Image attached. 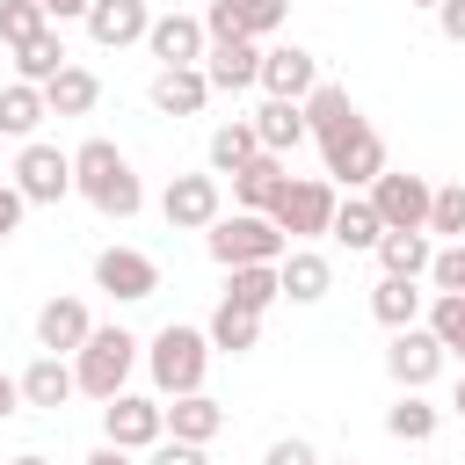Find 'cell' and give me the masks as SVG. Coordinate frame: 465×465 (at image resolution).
I'll return each mask as SVG.
<instances>
[{
  "instance_id": "6da1fadb",
  "label": "cell",
  "mask_w": 465,
  "mask_h": 465,
  "mask_svg": "<svg viewBox=\"0 0 465 465\" xmlns=\"http://www.w3.org/2000/svg\"><path fill=\"white\" fill-rule=\"evenodd\" d=\"M73 196H87L102 218H138L145 211V182H138V167L116 138L73 145Z\"/></svg>"
},
{
  "instance_id": "7a4b0ae2",
  "label": "cell",
  "mask_w": 465,
  "mask_h": 465,
  "mask_svg": "<svg viewBox=\"0 0 465 465\" xmlns=\"http://www.w3.org/2000/svg\"><path fill=\"white\" fill-rule=\"evenodd\" d=\"M211 334L203 327H182L167 320L153 341H145V371H153V392L160 400H182V392H203V371H211Z\"/></svg>"
},
{
  "instance_id": "3957f363",
  "label": "cell",
  "mask_w": 465,
  "mask_h": 465,
  "mask_svg": "<svg viewBox=\"0 0 465 465\" xmlns=\"http://www.w3.org/2000/svg\"><path fill=\"white\" fill-rule=\"evenodd\" d=\"M145 363V341L131 334V327H94L87 334V349L73 356V378H80V392L87 400H116V392H131V371Z\"/></svg>"
},
{
  "instance_id": "277c9868",
  "label": "cell",
  "mask_w": 465,
  "mask_h": 465,
  "mask_svg": "<svg viewBox=\"0 0 465 465\" xmlns=\"http://www.w3.org/2000/svg\"><path fill=\"white\" fill-rule=\"evenodd\" d=\"M203 247H211L218 269H262V262H283V254H291L283 225L262 218V211H232V218H218V225L203 232Z\"/></svg>"
},
{
  "instance_id": "5b68a950",
  "label": "cell",
  "mask_w": 465,
  "mask_h": 465,
  "mask_svg": "<svg viewBox=\"0 0 465 465\" xmlns=\"http://www.w3.org/2000/svg\"><path fill=\"white\" fill-rule=\"evenodd\" d=\"M334 211H341V189H334L327 174H291V189H283V203H276L269 218L283 225V240L312 247V240L334 232Z\"/></svg>"
},
{
  "instance_id": "8992f818",
  "label": "cell",
  "mask_w": 465,
  "mask_h": 465,
  "mask_svg": "<svg viewBox=\"0 0 465 465\" xmlns=\"http://www.w3.org/2000/svg\"><path fill=\"white\" fill-rule=\"evenodd\" d=\"M320 160H327V182H341V189H371V182L392 167V160H385V138H378L363 116H356L349 131H334V138L320 145Z\"/></svg>"
},
{
  "instance_id": "52a82bcc",
  "label": "cell",
  "mask_w": 465,
  "mask_h": 465,
  "mask_svg": "<svg viewBox=\"0 0 465 465\" xmlns=\"http://www.w3.org/2000/svg\"><path fill=\"white\" fill-rule=\"evenodd\" d=\"M363 196H371V211L385 218V232H429V203H436V182L385 167V174H378Z\"/></svg>"
},
{
  "instance_id": "ba28073f",
  "label": "cell",
  "mask_w": 465,
  "mask_h": 465,
  "mask_svg": "<svg viewBox=\"0 0 465 465\" xmlns=\"http://www.w3.org/2000/svg\"><path fill=\"white\" fill-rule=\"evenodd\" d=\"M167 436V400H153V392H116L109 407H102V443H116V450H153Z\"/></svg>"
},
{
  "instance_id": "9c48e42d",
  "label": "cell",
  "mask_w": 465,
  "mask_h": 465,
  "mask_svg": "<svg viewBox=\"0 0 465 465\" xmlns=\"http://www.w3.org/2000/svg\"><path fill=\"white\" fill-rule=\"evenodd\" d=\"M7 182L22 189V203H65V196H73V153L29 138V145L15 153V174H7Z\"/></svg>"
},
{
  "instance_id": "30bf717a",
  "label": "cell",
  "mask_w": 465,
  "mask_h": 465,
  "mask_svg": "<svg viewBox=\"0 0 465 465\" xmlns=\"http://www.w3.org/2000/svg\"><path fill=\"white\" fill-rule=\"evenodd\" d=\"M160 218H167L174 232H211V225L225 218V189H218V174H174V182L160 189Z\"/></svg>"
},
{
  "instance_id": "8fae6325",
  "label": "cell",
  "mask_w": 465,
  "mask_h": 465,
  "mask_svg": "<svg viewBox=\"0 0 465 465\" xmlns=\"http://www.w3.org/2000/svg\"><path fill=\"white\" fill-rule=\"evenodd\" d=\"M94 291H109L116 305H138V298L160 291V262L145 247H102L94 254Z\"/></svg>"
},
{
  "instance_id": "7c38bea8",
  "label": "cell",
  "mask_w": 465,
  "mask_h": 465,
  "mask_svg": "<svg viewBox=\"0 0 465 465\" xmlns=\"http://www.w3.org/2000/svg\"><path fill=\"white\" fill-rule=\"evenodd\" d=\"M291 22V0H211L203 7V36L211 44H225V36H276Z\"/></svg>"
},
{
  "instance_id": "4fadbf2b",
  "label": "cell",
  "mask_w": 465,
  "mask_h": 465,
  "mask_svg": "<svg viewBox=\"0 0 465 465\" xmlns=\"http://www.w3.org/2000/svg\"><path fill=\"white\" fill-rule=\"evenodd\" d=\"M385 371H392L400 392H429L436 371H443V341H436L429 327H400V334L385 341Z\"/></svg>"
},
{
  "instance_id": "5bb4252c",
  "label": "cell",
  "mask_w": 465,
  "mask_h": 465,
  "mask_svg": "<svg viewBox=\"0 0 465 465\" xmlns=\"http://www.w3.org/2000/svg\"><path fill=\"white\" fill-rule=\"evenodd\" d=\"M320 87V58L305 44H269L262 51V94L269 102H305Z\"/></svg>"
},
{
  "instance_id": "9a60e30c",
  "label": "cell",
  "mask_w": 465,
  "mask_h": 465,
  "mask_svg": "<svg viewBox=\"0 0 465 465\" xmlns=\"http://www.w3.org/2000/svg\"><path fill=\"white\" fill-rule=\"evenodd\" d=\"M145 51L160 58V73H174V65H203V51H211V36H203V15H153V29H145Z\"/></svg>"
},
{
  "instance_id": "2e32d148",
  "label": "cell",
  "mask_w": 465,
  "mask_h": 465,
  "mask_svg": "<svg viewBox=\"0 0 465 465\" xmlns=\"http://www.w3.org/2000/svg\"><path fill=\"white\" fill-rule=\"evenodd\" d=\"M203 80L211 94H240V87H262V44L254 36H225L203 51Z\"/></svg>"
},
{
  "instance_id": "e0dca14e",
  "label": "cell",
  "mask_w": 465,
  "mask_h": 465,
  "mask_svg": "<svg viewBox=\"0 0 465 465\" xmlns=\"http://www.w3.org/2000/svg\"><path fill=\"white\" fill-rule=\"evenodd\" d=\"M87 334H94V312L80 298H44V312H36V349L44 356H80Z\"/></svg>"
},
{
  "instance_id": "ac0fdd59",
  "label": "cell",
  "mask_w": 465,
  "mask_h": 465,
  "mask_svg": "<svg viewBox=\"0 0 465 465\" xmlns=\"http://www.w3.org/2000/svg\"><path fill=\"white\" fill-rule=\"evenodd\" d=\"M145 29H153V7H145V0H94V7H87V36H94L102 51L145 44Z\"/></svg>"
},
{
  "instance_id": "d6986e66",
  "label": "cell",
  "mask_w": 465,
  "mask_h": 465,
  "mask_svg": "<svg viewBox=\"0 0 465 465\" xmlns=\"http://www.w3.org/2000/svg\"><path fill=\"white\" fill-rule=\"evenodd\" d=\"M283 189H291V167H283L276 153H262V160H247V167L232 174V203H240V211H262V218L283 203Z\"/></svg>"
},
{
  "instance_id": "ffe728a7",
  "label": "cell",
  "mask_w": 465,
  "mask_h": 465,
  "mask_svg": "<svg viewBox=\"0 0 465 465\" xmlns=\"http://www.w3.org/2000/svg\"><path fill=\"white\" fill-rule=\"evenodd\" d=\"M276 276H283V298H291V305H320V298L334 291V262H327L320 247H291V254L276 262Z\"/></svg>"
},
{
  "instance_id": "44dd1931",
  "label": "cell",
  "mask_w": 465,
  "mask_h": 465,
  "mask_svg": "<svg viewBox=\"0 0 465 465\" xmlns=\"http://www.w3.org/2000/svg\"><path fill=\"white\" fill-rule=\"evenodd\" d=\"M145 102H153L160 116H196V109L211 102V80H203V65H174V73H153Z\"/></svg>"
},
{
  "instance_id": "7402d4cb",
  "label": "cell",
  "mask_w": 465,
  "mask_h": 465,
  "mask_svg": "<svg viewBox=\"0 0 465 465\" xmlns=\"http://www.w3.org/2000/svg\"><path fill=\"white\" fill-rule=\"evenodd\" d=\"M247 124H254L262 153H276V160H291V153H298V145L312 138V131H305V102H262V109H254Z\"/></svg>"
},
{
  "instance_id": "603a6c76",
  "label": "cell",
  "mask_w": 465,
  "mask_h": 465,
  "mask_svg": "<svg viewBox=\"0 0 465 465\" xmlns=\"http://www.w3.org/2000/svg\"><path fill=\"white\" fill-rule=\"evenodd\" d=\"M421 312H429V291L421 283H407V276H378L371 283V320L378 327L400 334V327H421Z\"/></svg>"
},
{
  "instance_id": "cb8c5ba5",
  "label": "cell",
  "mask_w": 465,
  "mask_h": 465,
  "mask_svg": "<svg viewBox=\"0 0 465 465\" xmlns=\"http://www.w3.org/2000/svg\"><path fill=\"white\" fill-rule=\"evenodd\" d=\"M73 392H80V378H73L65 356H36V363L22 371V407H36V414H58Z\"/></svg>"
},
{
  "instance_id": "d4e9b609",
  "label": "cell",
  "mask_w": 465,
  "mask_h": 465,
  "mask_svg": "<svg viewBox=\"0 0 465 465\" xmlns=\"http://www.w3.org/2000/svg\"><path fill=\"white\" fill-rule=\"evenodd\" d=\"M218 429H225V407H218L211 392H182V400H167V436H174V443H203V450H211Z\"/></svg>"
},
{
  "instance_id": "484cf974",
  "label": "cell",
  "mask_w": 465,
  "mask_h": 465,
  "mask_svg": "<svg viewBox=\"0 0 465 465\" xmlns=\"http://www.w3.org/2000/svg\"><path fill=\"white\" fill-rule=\"evenodd\" d=\"M51 116V102H44V87H29V80H7L0 87V138H36V124Z\"/></svg>"
},
{
  "instance_id": "4316f807",
  "label": "cell",
  "mask_w": 465,
  "mask_h": 465,
  "mask_svg": "<svg viewBox=\"0 0 465 465\" xmlns=\"http://www.w3.org/2000/svg\"><path fill=\"white\" fill-rule=\"evenodd\" d=\"M356 124V102H349V87H334V80H320L312 94H305V131H312V145H327L334 131H349Z\"/></svg>"
},
{
  "instance_id": "83f0119b",
  "label": "cell",
  "mask_w": 465,
  "mask_h": 465,
  "mask_svg": "<svg viewBox=\"0 0 465 465\" xmlns=\"http://www.w3.org/2000/svg\"><path fill=\"white\" fill-rule=\"evenodd\" d=\"M327 240H341L349 254H378V240H385V218L371 211V196H341V211H334V232Z\"/></svg>"
},
{
  "instance_id": "f1b7e54d",
  "label": "cell",
  "mask_w": 465,
  "mask_h": 465,
  "mask_svg": "<svg viewBox=\"0 0 465 465\" xmlns=\"http://www.w3.org/2000/svg\"><path fill=\"white\" fill-rule=\"evenodd\" d=\"M429 262H436V240H429V232H385V240H378V269H385V276L421 283Z\"/></svg>"
},
{
  "instance_id": "f546056e",
  "label": "cell",
  "mask_w": 465,
  "mask_h": 465,
  "mask_svg": "<svg viewBox=\"0 0 465 465\" xmlns=\"http://www.w3.org/2000/svg\"><path fill=\"white\" fill-rule=\"evenodd\" d=\"M276 298H283L276 262H262V269H225V305H240V312H269Z\"/></svg>"
},
{
  "instance_id": "4dcf8cb0",
  "label": "cell",
  "mask_w": 465,
  "mask_h": 465,
  "mask_svg": "<svg viewBox=\"0 0 465 465\" xmlns=\"http://www.w3.org/2000/svg\"><path fill=\"white\" fill-rule=\"evenodd\" d=\"M436 429H443V407H429L421 392H400V400L385 407V436H392V443H429Z\"/></svg>"
},
{
  "instance_id": "1f68e13d",
  "label": "cell",
  "mask_w": 465,
  "mask_h": 465,
  "mask_svg": "<svg viewBox=\"0 0 465 465\" xmlns=\"http://www.w3.org/2000/svg\"><path fill=\"white\" fill-rule=\"evenodd\" d=\"M65 65H73V58H65V36H58V29H44L36 44L15 51V80H29V87H51Z\"/></svg>"
},
{
  "instance_id": "d6a6232c",
  "label": "cell",
  "mask_w": 465,
  "mask_h": 465,
  "mask_svg": "<svg viewBox=\"0 0 465 465\" xmlns=\"http://www.w3.org/2000/svg\"><path fill=\"white\" fill-rule=\"evenodd\" d=\"M44 102H51V116H94V102H102V80H94L87 65H65V73L44 87Z\"/></svg>"
},
{
  "instance_id": "836d02e7",
  "label": "cell",
  "mask_w": 465,
  "mask_h": 465,
  "mask_svg": "<svg viewBox=\"0 0 465 465\" xmlns=\"http://www.w3.org/2000/svg\"><path fill=\"white\" fill-rule=\"evenodd\" d=\"M247 160H262V138H254V124H247V116L218 124V131H211V174H240Z\"/></svg>"
},
{
  "instance_id": "e575fe53",
  "label": "cell",
  "mask_w": 465,
  "mask_h": 465,
  "mask_svg": "<svg viewBox=\"0 0 465 465\" xmlns=\"http://www.w3.org/2000/svg\"><path fill=\"white\" fill-rule=\"evenodd\" d=\"M203 334H211V349H218V356H247V349L262 341V312H240V305H225V298H218V312H211V327H203Z\"/></svg>"
},
{
  "instance_id": "d590c367",
  "label": "cell",
  "mask_w": 465,
  "mask_h": 465,
  "mask_svg": "<svg viewBox=\"0 0 465 465\" xmlns=\"http://www.w3.org/2000/svg\"><path fill=\"white\" fill-rule=\"evenodd\" d=\"M44 29H58V22H51V15L36 7V0H0V44H7V51L36 44Z\"/></svg>"
},
{
  "instance_id": "8d00e7d4",
  "label": "cell",
  "mask_w": 465,
  "mask_h": 465,
  "mask_svg": "<svg viewBox=\"0 0 465 465\" xmlns=\"http://www.w3.org/2000/svg\"><path fill=\"white\" fill-rule=\"evenodd\" d=\"M421 327L443 341V356H458V363H465V298H443V291H436V298H429V312H421Z\"/></svg>"
},
{
  "instance_id": "74e56055",
  "label": "cell",
  "mask_w": 465,
  "mask_h": 465,
  "mask_svg": "<svg viewBox=\"0 0 465 465\" xmlns=\"http://www.w3.org/2000/svg\"><path fill=\"white\" fill-rule=\"evenodd\" d=\"M465 240V182H443L436 189V203H429V240Z\"/></svg>"
},
{
  "instance_id": "f35d334b",
  "label": "cell",
  "mask_w": 465,
  "mask_h": 465,
  "mask_svg": "<svg viewBox=\"0 0 465 465\" xmlns=\"http://www.w3.org/2000/svg\"><path fill=\"white\" fill-rule=\"evenodd\" d=\"M465 298V240H443L436 247V262H429V298Z\"/></svg>"
},
{
  "instance_id": "ab89813d",
  "label": "cell",
  "mask_w": 465,
  "mask_h": 465,
  "mask_svg": "<svg viewBox=\"0 0 465 465\" xmlns=\"http://www.w3.org/2000/svg\"><path fill=\"white\" fill-rule=\"evenodd\" d=\"M262 465H320V450H312L305 436H276V443L262 450Z\"/></svg>"
},
{
  "instance_id": "60d3db41",
  "label": "cell",
  "mask_w": 465,
  "mask_h": 465,
  "mask_svg": "<svg viewBox=\"0 0 465 465\" xmlns=\"http://www.w3.org/2000/svg\"><path fill=\"white\" fill-rule=\"evenodd\" d=\"M145 465H211V458H203V443H174V436H160V443L145 450Z\"/></svg>"
},
{
  "instance_id": "b9f144b4",
  "label": "cell",
  "mask_w": 465,
  "mask_h": 465,
  "mask_svg": "<svg viewBox=\"0 0 465 465\" xmlns=\"http://www.w3.org/2000/svg\"><path fill=\"white\" fill-rule=\"evenodd\" d=\"M22 211H29V203H22V189H15V182H0V247L22 232Z\"/></svg>"
},
{
  "instance_id": "7bdbcfd3",
  "label": "cell",
  "mask_w": 465,
  "mask_h": 465,
  "mask_svg": "<svg viewBox=\"0 0 465 465\" xmlns=\"http://www.w3.org/2000/svg\"><path fill=\"white\" fill-rule=\"evenodd\" d=\"M436 29H443V44L465 51V0H443V7H436Z\"/></svg>"
},
{
  "instance_id": "ee69618b",
  "label": "cell",
  "mask_w": 465,
  "mask_h": 465,
  "mask_svg": "<svg viewBox=\"0 0 465 465\" xmlns=\"http://www.w3.org/2000/svg\"><path fill=\"white\" fill-rule=\"evenodd\" d=\"M36 7H44L51 22H87V7H94V0H36Z\"/></svg>"
},
{
  "instance_id": "f6af8a7d",
  "label": "cell",
  "mask_w": 465,
  "mask_h": 465,
  "mask_svg": "<svg viewBox=\"0 0 465 465\" xmlns=\"http://www.w3.org/2000/svg\"><path fill=\"white\" fill-rule=\"evenodd\" d=\"M15 414H22V378L0 371V421H15Z\"/></svg>"
},
{
  "instance_id": "bcb514c9",
  "label": "cell",
  "mask_w": 465,
  "mask_h": 465,
  "mask_svg": "<svg viewBox=\"0 0 465 465\" xmlns=\"http://www.w3.org/2000/svg\"><path fill=\"white\" fill-rule=\"evenodd\" d=\"M87 465H138V458H131V450H116V443H94V450H87Z\"/></svg>"
},
{
  "instance_id": "7dc6e473",
  "label": "cell",
  "mask_w": 465,
  "mask_h": 465,
  "mask_svg": "<svg viewBox=\"0 0 465 465\" xmlns=\"http://www.w3.org/2000/svg\"><path fill=\"white\" fill-rule=\"evenodd\" d=\"M450 414L465 421V371H458V385H450Z\"/></svg>"
},
{
  "instance_id": "c3c4849f",
  "label": "cell",
  "mask_w": 465,
  "mask_h": 465,
  "mask_svg": "<svg viewBox=\"0 0 465 465\" xmlns=\"http://www.w3.org/2000/svg\"><path fill=\"white\" fill-rule=\"evenodd\" d=\"M7 465H51V458H44V450H22V458H7Z\"/></svg>"
},
{
  "instance_id": "681fc988",
  "label": "cell",
  "mask_w": 465,
  "mask_h": 465,
  "mask_svg": "<svg viewBox=\"0 0 465 465\" xmlns=\"http://www.w3.org/2000/svg\"><path fill=\"white\" fill-rule=\"evenodd\" d=\"M407 7H429V15H436V7H443V0H407Z\"/></svg>"
},
{
  "instance_id": "f907efd6",
  "label": "cell",
  "mask_w": 465,
  "mask_h": 465,
  "mask_svg": "<svg viewBox=\"0 0 465 465\" xmlns=\"http://www.w3.org/2000/svg\"><path fill=\"white\" fill-rule=\"evenodd\" d=\"M320 465H327V458H320ZM334 465H356V458H334Z\"/></svg>"
}]
</instances>
